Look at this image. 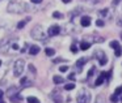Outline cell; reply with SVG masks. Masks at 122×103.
<instances>
[{"instance_id":"obj_1","label":"cell","mask_w":122,"mask_h":103,"mask_svg":"<svg viewBox=\"0 0 122 103\" xmlns=\"http://www.w3.org/2000/svg\"><path fill=\"white\" fill-rule=\"evenodd\" d=\"M30 37L36 40H45L46 37H47V34L45 33V30L42 29L41 25H36L32 29V31H30Z\"/></svg>"},{"instance_id":"obj_2","label":"cell","mask_w":122,"mask_h":103,"mask_svg":"<svg viewBox=\"0 0 122 103\" xmlns=\"http://www.w3.org/2000/svg\"><path fill=\"white\" fill-rule=\"evenodd\" d=\"M26 8V7L24 5V4H21V3H17V1H11V3L8 4V12L9 13H17V14H20V13H24V9Z\"/></svg>"},{"instance_id":"obj_3","label":"cell","mask_w":122,"mask_h":103,"mask_svg":"<svg viewBox=\"0 0 122 103\" xmlns=\"http://www.w3.org/2000/svg\"><path fill=\"white\" fill-rule=\"evenodd\" d=\"M24 68H25V61L22 59L16 60V63L13 64V74L15 77H20L24 73Z\"/></svg>"},{"instance_id":"obj_4","label":"cell","mask_w":122,"mask_h":103,"mask_svg":"<svg viewBox=\"0 0 122 103\" xmlns=\"http://www.w3.org/2000/svg\"><path fill=\"white\" fill-rule=\"evenodd\" d=\"M77 103H89L91 102V93L87 89H81L76 97Z\"/></svg>"},{"instance_id":"obj_5","label":"cell","mask_w":122,"mask_h":103,"mask_svg":"<svg viewBox=\"0 0 122 103\" xmlns=\"http://www.w3.org/2000/svg\"><path fill=\"white\" fill-rule=\"evenodd\" d=\"M96 58L98 59L100 65H105V64L108 63V58H106V55L104 54V51H101V50L96 51Z\"/></svg>"},{"instance_id":"obj_6","label":"cell","mask_w":122,"mask_h":103,"mask_svg":"<svg viewBox=\"0 0 122 103\" xmlns=\"http://www.w3.org/2000/svg\"><path fill=\"white\" fill-rule=\"evenodd\" d=\"M59 33H61V27H59L58 25H51V26L47 29V33H46V34H47L49 37H55V35H58Z\"/></svg>"},{"instance_id":"obj_7","label":"cell","mask_w":122,"mask_h":103,"mask_svg":"<svg viewBox=\"0 0 122 103\" xmlns=\"http://www.w3.org/2000/svg\"><path fill=\"white\" fill-rule=\"evenodd\" d=\"M106 77H108V73H106V72H102V73L100 74V76H98V78L96 80V86H100V85H102V82L105 81V78Z\"/></svg>"},{"instance_id":"obj_8","label":"cell","mask_w":122,"mask_h":103,"mask_svg":"<svg viewBox=\"0 0 122 103\" xmlns=\"http://www.w3.org/2000/svg\"><path fill=\"white\" fill-rule=\"evenodd\" d=\"M80 24H81L83 27H88L91 25V17L89 16H83L81 20H80Z\"/></svg>"},{"instance_id":"obj_9","label":"cell","mask_w":122,"mask_h":103,"mask_svg":"<svg viewBox=\"0 0 122 103\" xmlns=\"http://www.w3.org/2000/svg\"><path fill=\"white\" fill-rule=\"evenodd\" d=\"M41 51V48H40V46H37V45H33V46H30L29 47V55H37L38 52Z\"/></svg>"},{"instance_id":"obj_10","label":"cell","mask_w":122,"mask_h":103,"mask_svg":"<svg viewBox=\"0 0 122 103\" xmlns=\"http://www.w3.org/2000/svg\"><path fill=\"white\" fill-rule=\"evenodd\" d=\"M53 81H54V84H55V85H61V84H63V82H64V78H63V77H61V76H54L53 77Z\"/></svg>"},{"instance_id":"obj_11","label":"cell","mask_w":122,"mask_h":103,"mask_svg":"<svg viewBox=\"0 0 122 103\" xmlns=\"http://www.w3.org/2000/svg\"><path fill=\"white\" fill-rule=\"evenodd\" d=\"M91 46H92V43H89V42H81L80 43V50H83V51H87L88 48L91 47Z\"/></svg>"},{"instance_id":"obj_12","label":"cell","mask_w":122,"mask_h":103,"mask_svg":"<svg viewBox=\"0 0 122 103\" xmlns=\"http://www.w3.org/2000/svg\"><path fill=\"white\" fill-rule=\"evenodd\" d=\"M20 84H21L22 86H30V85H32V82H30L29 80L26 78V77H24V78L20 80Z\"/></svg>"},{"instance_id":"obj_13","label":"cell","mask_w":122,"mask_h":103,"mask_svg":"<svg viewBox=\"0 0 122 103\" xmlns=\"http://www.w3.org/2000/svg\"><path fill=\"white\" fill-rule=\"evenodd\" d=\"M45 54L47 56H54V55H55V50H54V48L47 47V48H45Z\"/></svg>"},{"instance_id":"obj_14","label":"cell","mask_w":122,"mask_h":103,"mask_svg":"<svg viewBox=\"0 0 122 103\" xmlns=\"http://www.w3.org/2000/svg\"><path fill=\"white\" fill-rule=\"evenodd\" d=\"M87 61H88V58H81V59H79V60L76 61V65L77 67H83Z\"/></svg>"},{"instance_id":"obj_15","label":"cell","mask_w":122,"mask_h":103,"mask_svg":"<svg viewBox=\"0 0 122 103\" xmlns=\"http://www.w3.org/2000/svg\"><path fill=\"white\" fill-rule=\"evenodd\" d=\"M70 50H71V52H72V54H76L77 51H79V48H77V46L75 45V43H72L71 47H70Z\"/></svg>"},{"instance_id":"obj_16","label":"cell","mask_w":122,"mask_h":103,"mask_svg":"<svg viewBox=\"0 0 122 103\" xmlns=\"http://www.w3.org/2000/svg\"><path fill=\"white\" fill-rule=\"evenodd\" d=\"M28 103H40V102H38V98L29 97V98H28Z\"/></svg>"},{"instance_id":"obj_17","label":"cell","mask_w":122,"mask_h":103,"mask_svg":"<svg viewBox=\"0 0 122 103\" xmlns=\"http://www.w3.org/2000/svg\"><path fill=\"white\" fill-rule=\"evenodd\" d=\"M114 50H116V52H114V54H116V56H121L122 55V47H121V46H118V47L114 48Z\"/></svg>"},{"instance_id":"obj_18","label":"cell","mask_w":122,"mask_h":103,"mask_svg":"<svg viewBox=\"0 0 122 103\" xmlns=\"http://www.w3.org/2000/svg\"><path fill=\"white\" fill-rule=\"evenodd\" d=\"M64 89L66 90H74L75 89V84H67V85H64Z\"/></svg>"},{"instance_id":"obj_19","label":"cell","mask_w":122,"mask_h":103,"mask_svg":"<svg viewBox=\"0 0 122 103\" xmlns=\"http://www.w3.org/2000/svg\"><path fill=\"white\" fill-rule=\"evenodd\" d=\"M109 46H110L112 48H117L119 45H118V42H117V40H112V42L109 43Z\"/></svg>"},{"instance_id":"obj_20","label":"cell","mask_w":122,"mask_h":103,"mask_svg":"<svg viewBox=\"0 0 122 103\" xmlns=\"http://www.w3.org/2000/svg\"><path fill=\"white\" fill-rule=\"evenodd\" d=\"M25 25H26V21H24V20H22V21H20L19 24H17V29H22Z\"/></svg>"},{"instance_id":"obj_21","label":"cell","mask_w":122,"mask_h":103,"mask_svg":"<svg viewBox=\"0 0 122 103\" xmlns=\"http://www.w3.org/2000/svg\"><path fill=\"white\" fill-rule=\"evenodd\" d=\"M53 17H54V18H62V17H63V14L59 13V12H54V13H53Z\"/></svg>"},{"instance_id":"obj_22","label":"cell","mask_w":122,"mask_h":103,"mask_svg":"<svg viewBox=\"0 0 122 103\" xmlns=\"http://www.w3.org/2000/svg\"><path fill=\"white\" fill-rule=\"evenodd\" d=\"M67 71H68V67H67V65L59 67V72H62V73H64V72H67Z\"/></svg>"},{"instance_id":"obj_23","label":"cell","mask_w":122,"mask_h":103,"mask_svg":"<svg viewBox=\"0 0 122 103\" xmlns=\"http://www.w3.org/2000/svg\"><path fill=\"white\" fill-rule=\"evenodd\" d=\"M114 94H116V95H118V97H119V95L122 94V86L117 87V89H116V91H114Z\"/></svg>"},{"instance_id":"obj_24","label":"cell","mask_w":122,"mask_h":103,"mask_svg":"<svg viewBox=\"0 0 122 103\" xmlns=\"http://www.w3.org/2000/svg\"><path fill=\"white\" fill-rule=\"evenodd\" d=\"M104 25H105V24H104V21H102V20H97V21H96V26H100V27H102Z\"/></svg>"},{"instance_id":"obj_25","label":"cell","mask_w":122,"mask_h":103,"mask_svg":"<svg viewBox=\"0 0 122 103\" xmlns=\"http://www.w3.org/2000/svg\"><path fill=\"white\" fill-rule=\"evenodd\" d=\"M110 100H112V102H113V103H116L117 100H118V95L113 94V95H112V97H110Z\"/></svg>"},{"instance_id":"obj_26","label":"cell","mask_w":122,"mask_h":103,"mask_svg":"<svg viewBox=\"0 0 122 103\" xmlns=\"http://www.w3.org/2000/svg\"><path fill=\"white\" fill-rule=\"evenodd\" d=\"M29 71H30V72H32V73H34V74H36V73H37V69H36V68H34V67H33V65H32V64H29Z\"/></svg>"},{"instance_id":"obj_27","label":"cell","mask_w":122,"mask_h":103,"mask_svg":"<svg viewBox=\"0 0 122 103\" xmlns=\"http://www.w3.org/2000/svg\"><path fill=\"white\" fill-rule=\"evenodd\" d=\"M96 103H104V98H102V95H98L97 99H96Z\"/></svg>"},{"instance_id":"obj_28","label":"cell","mask_w":122,"mask_h":103,"mask_svg":"<svg viewBox=\"0 0 122 103\" xmlns=\"http://www.w3.org/2000/svg\"><path fill=\"white\" fill-rule=\"evenodd\" d=\"M93 72H95V67L89 69V72H88V78H91V77L93 76Z\"/></svg>"},{"instance_id":"obj_29","label":"cell","mask_w":122,"mask_h":103,"mask_svg":"<svg viewBox=\"0 0 122 103\" xmlns=\"http://www.w3.org/2000/svg\"><path fill=\"white\" fill-rule=\"evenodd\" d=\"M108 9H102V11H101L100 12V14H101V16H106V14H108Z\"/></svg>"},{"instance_id":"obj_30","label":"cell","mask_w":122,"mask_h":103,"mask_svg":"<svg viewBox=\"0 0 122 103\" xmlns=\"http://www.w3.org/2000/svg\"><path fill=\"white\" fill-rule=\"evenodd\" d=\"M33 4H40V3H42V0H30Z\"/></svg>"},{"instance_id":"obj_31","label":"cell","mask_w":122,"mask_h":103,"mask_svg":"<svg viewBox=\"0 0 122 103\" xmlns=\"http://www.w3.org/2000/svg\"><path fill=\"white\" fill-rule=\"evenodd\" d=\"M12 48H13V50H19V45H17V43H13V45H12Z\"/></svg>"},{"instance_id":"obj_32","label":"cell","mask_w":122,"mask_h":103,"mask_svg":"<svg viewBox=\"0 0 122 103\" xmlns=\"http://www.w3.org/2000/svg\"><path fill=\"white\" fill-rule=\"evenodd\" d=\"M117 25H118V26H122V17H121V18H118V22H117Z\"/></svg>"},{"instance_id":"obj_33","label":"cell","mask_w":122,"mask_h":103,"mask_svg":"<svg viewBox=\"0 0 122 103\" xmlns=\"http://www.w3.org/2000/svg\"><path fill=\"white\" fill-rule=\"evenodd\" d=\"M3 95H4V93H3V90L0 89V99H3Z\"/></svg>"},{"instance_id":"obj_34","label":"cell","mask_w":122,"mask_h":103,"mask_svg":"<svg viewBox=\"0 0 122 103\" xmlns=\"http://www.w3.org/2000/svg\"><path fill=\"white\" fill-rule=\"evenodd\" d=\"M68 78H70V80H75V76H74V73H72V74H70V76H68Z\"/></svg>"},{"instance_id":"obj_35","label":"cell","mask_w":122,"mask_h":103,"mask_svg":"<svg viewBox=\"0 0 122 103\" xmlns=\"http://www.w3.org/2000/svg\"><path fill=\"white\" fill-rule=\"evenodd\" d=\"M119 1H121V0H113V4H114V5H117V4L119 3Z\"/></svg>"},{"instance_id":"obj_36","label":"cell","mask_w":122,"mask_h":103,"mask_svg":"<svg viewBox=\"0 0 122 103\" xmlns=\"http://www.w3.org/2000/svg\"><path fill=\"white\" fill-rule=\"evenodd\" d=\"M62 1H63V3L66 4V3H70V1H72V0H62Z\"/></svg>"},{"instance_id":"obj_37","label":"cell","mask_w":122,"mask_h":103,"mask_svg":"<svg viewBox=\"0 0 122 103\" xmlns=\"http://www.w3.org/2000/svg\"><path fill=\"white\" fill-rule=\"evenodd\" d=\"M0 103H5V102H4V100H3V99H0Z\"/></svg>"},{"instance_id":"obj_38","label":"cell","mask_w":122,"mask_h":103,"mask_svg":"<svg viewBox=\"0 0 122 103\" xmlns=\"http://www.w3.org/2000/svg\"><path fill=\"white\" fill-rule=\"evenodd\" d=\"M121 103H122V94H121Z\"/></svg>"},{"instance_id":"obj_39","label":"cell","mask_w":122,"mask_h":103,"mask_svg":"<svg viewBox=\"0 0 122 103\" xmlns=\"http://www.w3.org/2000/svg\"><path fill=\"white\" fill-rule=\"evenodd\" d=\"M121 39H122V33H121Z\"/></svg>"},{"instance_id":"obj_40","label":"cell","mask_w":122,"mask_h":103,"mask_svg":"<svg viewBox=\"0 0 122 103\" xmlns=\"http://www.w3.org/2000/svg\"><path fill=\"white\" fill-rule=\"evenodd\" d=\"M0 65H1V60H0Z\"/></svg>"}]
</instances>
